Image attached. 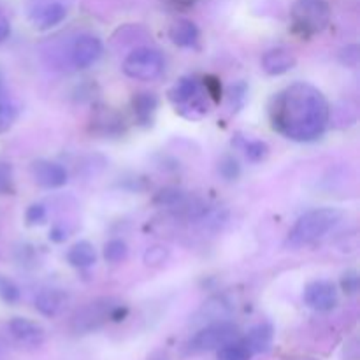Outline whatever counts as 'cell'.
Here are the masks:
<instances>
[{
	"label": "cell",
	"instance_id": "5bb4252c",
	"mask_svg": "<svg viewBox=\"0 0 360 360\" xmlns=\"http://www.w3.org/2000/svg\"><path fill=\"white\" fill-rule=\"evenodd\" d=\"M67 302H69V295H67V292L60 290V288H44L34 299L35 309L41 315L49 316V319L58 316L65 309Z\"/></svg>",
	"mask_w": 360,
	"mask_h": 360
},
{
	"label": "cell",
	"instance_id": "e0dca14e",
	"mask_svg": "<svg viewBox=\"0 0 360 360\" xmlns=\"http://www.w3.org/2000/svg\"><path fill=\"white\" fill-rule=\"evenodd\" d=\"M18 118V108L11 97L9 90L6 86L2 72H0V134L7 132L14 125Z\"/></svg>",
	"mask_w": 360,
	"mask_h": 360
},
{
	"label": "cell",
	"instance_id": "2e32d148",
	"mask_svg": "<svg viewBox=\"0 0 360 360\" xmlns=\"http://www.w3.org/2000/svg\"><path fill=\"white\" fill-rule=\"evenodd\" d=\"M67 262L76 269H90L97 262L95 246L88 241H79L72 245L67 252Z\"/></svg>",
	"mask_w": 360,
	"mask_h": 360
},
{
	"label": "cell",
	"instance_id": "3957f363",
	"mask_svg": "<svg viewBox=\"0 0 360 360\" xmlns=\"http://www.w3.org/2000/svg\"><path fill=\"white\" fill-rule=\"evenodd\" d=\"M127 315V306L112 297H98L81 306L70 319V329L76 334H90L108 322H118Z\"/></svg>",
	"mask_w": 360,
	"mask_h": 360
},
{
	"label": "cell",
	"instance_id": "7a4b0ae2",
	"mask_svg": "<svg viewBox=\"0 0 360 360\" xmlns=\"http://www.w3.org/2000/svg\"><path fill=\"white\" fill-rule=\"evenodd\" d=\"M341 218H343V213L336 207H316V210L308 211L295 221L292 231L288 232L287 246L302 248V246L320 241L333 229L338 227Z\"/></svg>",
	"mask_w": 360,
	"mask_h": 360
},
{
	"label": "cell",
	"instance_id": "9a60e30c",
	"mask_svg": "<svg viewBox=\"0 0 360 360\" xmlns=\"http://www.w3.org/2000/svg\"><path fill=\"white\" fill-rule=\"evenodd\" d=\"M169 37L179 48H192L199 41L200 32L192 20H176L169 28Z\"/></svg>",
	"mask_w": 360,
	"mask_h": 360
},
{
	"label": "cell",
	"instance_id": "30bf717a",
	"mask_svg": "<svg viewBox=\"0 0 360 360\" xmlns=\"http://www.w3.org/2000/svg\"><path fill=\"white\" fill-rule=\"evenodd\" d=\"M67 13L69 11L62 0H44V2L35 4L28 16L37 30H49L62 23L67 18Z\"/></svg>",
	"mask_w": 360,
	"mask_h": 360
},
{
	"label": "cell",
	"instance_id": "6da1fadb",
	"mask_svg": "<svg viewBox=\"0 0 360 360\" xmlns=\"http://www.w3.org/2000/svg\"><path fill=\"white\" fill-rule=\"evenodd\" d=\"M330 108L326 95L309 83H292L269 104V120L280 136L295 143H313L326 134Z\"/></svg>",
	"mask_w": 360,
	"mask_h": 360
},
{
	"label": "cell",
	"instance_id": "8fae6325",
	"mask_svg": "<svg viewBox=\"0 0 360 360\" xmlns=\"http://www.w3.org/2000/svg\"><path fill=\"white\" fill-rule=\"evenodd\" d=\"M32 176L42 188H62L69 181V172L63 165L51 160H37L32 164Z\"/></svg>",
	"mask_w": 360,
	"mask_h": 360
},
{
	"label": "cell",
	"instance_id": "ac0fdd59",
	"mask_svg": "<svg viewBox=\"0 0 360 360\" xmlns=\"http://www.w3.org/2000/svg\"><path fill=\"white\" fill-rule=\"evenodd\" d=\"M243 343L246 345V348H248L252 354L267 352L269 350L271 343H273V327L267 326V323L255 326L253 329H250V333L246 334Z\"/></svg>",
	"mask_w": 360,
	"mask_h": 360
},
{
	"label": "cell",
	"instance_id": "52a82bcc",
	"mask_svg": "<svg viewBox=\"0 0 360 360\" xmlns=\"http://www.w3.org/2000/svg\"><path fill=\"white\" fill-rule=\"evenodd\" d=\"M239 340V329L229 320L207 323L206 327L195 333L188 341V350L192 354H204V352L220 350L225 345Z\"/></svg>",
	"mask_w": 360,
	"mask_h": 360
},
{
	"label": "cell",
	"instance_id": "484cf974",
	"mask_svg": "<svg viewBox=\"0 0 360 360\" xmlns=\"http://www.w3.org/2000/svg\"><path fill=\"white\" fill-rule=\"evenodd\" d=\"M14 192V181H13V169L6 162H0V195H7V193Z\"/></svg>",
	"mask_w": 360,
	"mask_h": 360
},
{
	"label": "cell",
	"instance_id": "83f0119b",
	"mask_svg": "<svg viewBox=\"0 0 360 360\" xmlns=\"http://www.w3.org/2000/svg\"><path fill=\"white\" fill-rule=\"evenodd\" d=\"M167 250L162 248V246H153V248H150L146 252V255H144V262L148 264V266H160V264H164L165 260H167Z\"/></svg>",
	"mask_w": 360,
	"mask_h": 360
},
{
	"label": "cell",
	"instance_id": "44dd1931",
	"mask_svg": "<svg viewBox=\"0 0 360 360\" xmlns=\"http://www.w3.org/2000/svg\"><path fill=\"white\" fill-rule=\"evenodd\" d=\"M252 359V352L246 348L243 341L236 340L232 343L225 345L218 350V360H250Z\"/></svg>",
	"mask_w": 360,
	"mask_h": 360
},
{
	"label": "cell",
	"instance_id": "7c38bea8",
	"mask_svg": "<svg viewBox=\"0 0 360 360\" xmlns=\"http://www.w3.org/2000/svg\"><path fill=\"white\" fill-rule=\"evenodd\" d=\"M7 329H9L11 336L18 343L28 348L41 347L46 340V333L42 329V326H39L37 322H34L30 319H23V316H14L9 322V326H7Z\"/></svg>",
	"mask_w": 360,
	"mask_h": 360
},
{
	"label": "cell",
	"instance_id": "f546056e",
	"mask_svg": "<svg viewBox=\"0 0 360 360\" xmlns=\"http://www.w3.org/2000/svg\"><path fill=\"white\" fill-rule=\"evenodd\" d=\"M202 84H204V90H206V94L210 95V98L213 102L220 101L221 98V86H220V81L217 79L214 76H206L202 79Z\"/></svg>",
	"mask_w": 360,
	"mask_h": 360
},
{
	"label": "cell",
	"instance_id": "4316f807",
	"mask_svg": "<svg viewBox=\"0 0 360 360\" xmlns=\"http://www.w3.org/2000/svg\"><path fill=\"white\" fill-rule=\"evenodd\" d=\"M46 207L42 204H32L30 207L25 213V220H27L28 225H42L46 221Z\"/></svg>",
	"mask_w": 360,
	"mask_h": 360
},
{
	"label": "cell",
	"instance_id": "ba28073f",
	"mask_svg": "<svg viewBox=\"0 0 360 360\" xmlns=\"http://www.w3.org/2000/svg\"><path fill=\"white\" fill-rule=\"evenodd\" d=\"M104 53V44L94 34H81L72 41L69 49V58L76 69L83 70L98 62Z\"/></svg>",
	"mask_w": 360,
	"mask_h": 360
},
{
	"label": "cell",
	"instance_id": "4fadbf2b",
	"mask_svg": "<svg viewBox=\"0 0 360 360\" xmlns=\"http://www.w3.org/2000/svg\"><path fill=\"white\" fill-rule=\"evenodd\" d=\"M262 69L269 76H281L295 67L297 58L294 53L287 48H273L267 49L262 56Z\"/></svg>",
	"mask_w": 360,
	"mask_h": 360
},
{
	"label": "cell",
	"instance_id": "8992f818",
	"mask_svg": "<svg viewBox=\"0 0 360 360\" xmlns=\"http://www.w3.org/2000/svg\"><path fill=\"white\" fill-rule=\"evenodd\" d=\"M123 72L136 81H153L165 70V56L160 49L141 46L125 56Z\"/></svg>",
	"mask_w": 360,
	"mask_h": 360
},
{
	"label": "cell",
	"instance_id": "1f68e13d",
	"mask_svg": "<svg viewBox=\"0 0 360 360\" xmlns=\"http://www.w3.org/2000/svg\"><path fill=\"white\" fill-rule=\"evenodd\" d=\"M11 35V23L2 13H0V42L7 41Z\"/></svg>",
	"mask_w": 360,
	"mask_h": 360
},
{
	"label": "cell",
	"instance_id": "7402d4cb",
	"mask_svg": "<svg viewBox=\"0 0 360 360\" xmlns=\"http://www.w3.org/2000/svg\"><path fill=\"white\" fill-rule=\"evenodd\" d=\"M129 255V248H127L125 241L122 239H111L109 243H105L104 246V259L109 264H120L127 259Z\"/></svg>",
	"mask_w": 360,
	"mask_h": 360
},
{
	"label": "cell",
	"instance_id": "603a6c76",
	"mask_svg": "<svg viewBox=\"0 0 360 360\" xmlns=\"http://www.w3.org/2000/svg\"><path fill=\"white\" fill-rule=\"evenodd\" d=\"M0 299L4 302H9V304L20 301V288L16 287L14 281H11L6 276H0Z\"/></svg>",
	"mask_w": 360,
	"mask_h": 360
},
{
	"label": "cell",
	"instance_id": "4dcf8cb0",
	"mask_svg": "<svg viewBox=\"0 0 360 360\" xmlns=\"http://www.w3.org/2000/svg\"><path fill=\"white\" fill-rule=\"evenodd\" d=\"M220 172L227 179H236L239 176V165L234 158H225L220 165Z\"/></svg>",
	"mask_w": 360,
	"mask_h": 360
},
{
	"label": "cell",
	"instance_id": "277c9868",
	"mask_svg": "<svg viewBox=\"0 0 360 360\" xmlns=\"http://www.w3.org/2000/svg\"><path fill=\"white\" fill-rule=\"evenodd\" d=\"M176 111L188 120H200L210 112L211 98L197 77H183L169 91Z\"/></svg>",
	"mask_w": 360,
	"mask_h": 360
},
{
	"label": "cell",
	"instance_id": "9c48e42d",
	"mask_svg": "<svg viewBox=\"0 0 360 360\" xmlns=\"http://www.w3.org/2000/svg\"><path fill=\"white\" fill-rule=\"evenodd\" d=\"M306 306L311 308L313 311L327 313L333 311L340 301L338 287L329 280H315L306 285L304 294H302Z\"/></svg>",
	"mask_w": 360,
	"mask_h": 360
},
{
	"label": "cell",
	"instance_id": "5b68a950",
	"mask_svg": "<svg viewBox=\"0 0 360 360\" xmlns=\"http://www.w3.org/2000/svg\"><path fill=\"white\" fill-rule=\"evenodd\" d=\"M290 18L292 30L299 37H313L329 27L330 6L327 0H295Z\"/></svg>",
	"mask_w": 360,
	"mask_h": 360
},
{
	"label": "cell",
	"instance_id": "f1b7e54d",
	"mask_svg": "<svg viewBox=\"0 0 360 360\" xmlns=\"http://www.w3.org/2000/svg\"><path fill=\"white\" fill-rule=\"evenodd\" d=\"M341 288L345 294L355 295L359 292V274L355 271H348L341 278Z\"/></svg>",
	"mask_w": 360,
	"mask_h": 360
},
{
	"label": "cell",
	"instance_id": "d6986e66",
	"mask_svg": "<svg viewBox=\"0 0 360 360\" xmlns=\"http://www.w3.org/2000/svg\"><path fill=\"white\" fill-rule=\"evenodd\" d=\"M158 108V98L155 97V94H148V91H143V94H137L136 97L132 98V109L134 115H136V120L143 125H148V123L153 120L155 111Z\"/></svg>",
	"mask_w": 360,
	"mask_h": 360
},
{
	"label": "cell",
	"instance_id": "d4e9b609",
	"mask_svg": "<svg viewBox=\"0 0 360 360\" xmlns=\"http://www.w3.org/2000/svg\"><path fill=\"white\" fill-rule=\"evenodd\" d=\"M183 199H185L183 192H179V190H174V188H165L158 193L155 202L165 207H176L178 204L183 202Z\"/></svg>",
	"mask_w": 360,
	"mask_h": 360
},
{
	"label": "cell",
	"instance_id": "cb8c5ba5",
	"mask_svg": "<svg viewBox=\"0 0 360 360\" xmlns=\"http://www.w3.org/2000/svg\"><path fill=\"white\" fill-rule=\"evenodd\" d=\"M245 153L248 157V160L262 162L267 157V153H269V148L262 141H248L245 144Z\"/></svg>",
	"mask_w": 360,
	"mask_h": 360
},
{
	"label": "cell",
	"instance_id": "ffe728a7",
	"mask_svg": "<svg viewBox=\"0 0 360 360\" xmlns=\"http://www.w3.org/2000/svg\"><path fill=\"white\" fill-rule=\"evenodd\" d=\"M231 313V308H229L227 302L224 301V299H211V301H207L206 304L202 306V311H200V315H202V319H206L207 322L213 323V322H220V320H225V316Z\"/></svg>",
	"mask_w": 360,
	"mask_h": 360
}]
</instances>
